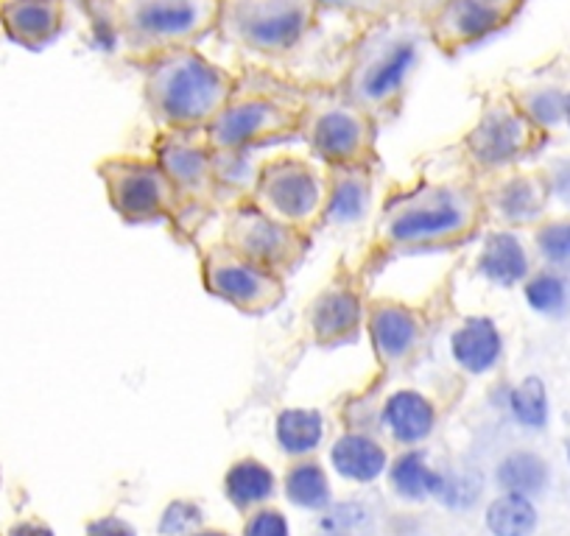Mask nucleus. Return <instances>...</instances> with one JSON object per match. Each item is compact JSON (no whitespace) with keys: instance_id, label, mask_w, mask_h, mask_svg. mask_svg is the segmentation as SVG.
I'll list each match as a JSON object with an SVG mask.
<instances>
[{"instance_id":"1","label":"nucleus","mask_w":570,"mask_h":536,"mask_svg":"<svg viewBox=\"0 0 570 536\" xmlns=\"http://www.w3.org/2000/svg\"><path fill=\"white\" fill-rule=\"evenodd\" d=\"M142 96L168 129H207L238 92V79L194 46L142 59Z\"/></svg>"},{"instance_id":"2","label":"nucleus","mask_w":570,"mask_h":536,"mask_svg":"<svg viewBox=\"0 0 570 536\" xmlns=\"http://www.w3.org/2000/svg\"><path fill=\"white\" fill-rule=\"evenodd\" d=\"M484 199L468 182H422L392 196L377 240L389 249H431L470 238L484 218Z\"/></svg>"},{"instance_id":"3","label":"nucleus","mask_w":570,"mask_h":536,"mask_svg":"<svg viewBox=\"0 0 570 536\" xmlns=\"http://www.w3.org/2000/svg\"><path fill=\"white\" fill-rule=\"evenodd\" d=\"M425 37V26L420 29L414 20H400L397 14L372 23V29L355 42L336 92L372 118L394 112L411 73L420 64Z\"/></svg>"},{"instance_id":"4","label":"nucleus","mask_w":570,"mask_h":536,"mask_svg":"<svg viewBox=\"0 0 570 536\" xmlns=\"http://www.w3.org/2000/svg\"><path fill=\"white\" fill-rule=\"evenodd\" d=\"M224 0H118L115 26L131 59L188 48L218 31Z\"/></svg>"},{"instance_id":"5","label":"nucleus","mask_w":570,"mask_h":536,"mask_svg":"<svg viewBox=\"0 0 570 536\" xmlns=\"http://www.w3.org/2000/svg\"><path fill=\"white\" fill-rule=\"evenodd\" d=\"M316 0H224L218 34L257 57H285L320 23Z\"/></svg>"},{"instance_id":"6","label":"nucleus","mask_w":570,"mask_h":536,"mask_svg":"<svg viewBox=\"0 0 570 536\" xmlns=\"http://www.w3.org/2000/svg\"><path fill=\"white\" fill-rule=\"evenodd\" d=\"M299 135L327 166H361L375 155V118L338 92L303 103Z\"/></svg>"},{"instance_id":"7","label":"nucleus","mask_w":570,"mask_h":536,"mask_svg":"<svg viewBox=\"0 0 570 536\" xmlns=\"http://www.w3.org/2000/svg\"><path fill=\"white\" fill-rule=\"evenodd\" d=\"M299 123L303 103H288L268 92H235L207 123L205 135L213 151H244L299 135Z\"/></svg>"},{"instance_id":"8","label":"nucleus","mask_w":570,"mask_h":536,"mask_svg":"<svg viewBox=\"0 0 570 536\" xmlns=\"http://www.w3.org/2000/svg\"><path fill=\"white\" fill-rule=\"evenodd\" d=\"M109 205L131 224L177 218L188 207L177 185L157 166V160L137 157H109L98 166Z\"/></svg>"},{"instance_id":"9","label":"nucleus","mask_w":570,"mask_h":536,"mask_svg":"<svg viewBox=\"0 0 570 536\" xmlns=\"http://www.w3.org/2000/svg\"><path fill=\"white\" fill-rule=\"evenodd\" d=\"M327 179L299 157H274L257 168L252 201L272 218L294 227L320 221L325 210Z\"/></svg>"},{"instance_id":"10","label":"nucleus","mask_w":570,"mask_h":536,"mask_svg":"<svg viewBox=\"0 0 570 536\" xmlns=\"http://www.w3.org/2000/svg\"><path fill=\"white\" fill-rule=\"evenodd\" d=\"M224 224V246L277 275L297 266L311 246V235L303 227L277 221L255 201L235 205Z\"/></svg>"},{"instance_id":"11","label":"nucleus","mask_w":570,"mask_h":536,"mask_svg":"<svg viewBox=\"0 0 570 536\" xmlns=\"http://www.w3.org/2000/svg\"><path fill=\"white\" fill-rule=\"evenodd\" d=\"M542 143V131L514 98H492L464 138V151L481 168H503L523 160Z\"/></svg>"},{"instance_id":"12","label":"nucleus","mask_w":570,"mask_h":536,"mask_svg":"<svg viewBox=\"0 0 570 536\" xmlns=\"http://www.w3.org/2000/svg\"><path fill=\"white\" fill-rule=\"evenodd\" d=\"M202 277L213 297L224 299L244 314H268L283 299L285 286L277 271L235 255L229 246H207L202 255Z\"/></svg>"},{"instance_id":"13","label":"nucleus","mask_w":570,"mask_h":536,"mask_svg":"<svg viewBox=\"0 0 570 536\" xmlns=\"http://www.w3.org/2000/svg\"><path fill=\"white\" fill-rule=\"evenodd\" d=\"M525 0H442L428 14V40L440 51L456 53L507 29Z\"/></svg>"},{"instance_id":"14","label":"nucleus","mask_w":570,"mask_h":536,"mask_svg":"<svg viewBox=\"0 0 570 536\" xmlns=\"http://www.w3.org/2000/svg\"><path fill=\"white\" fill-rule=\"evenodd\" d=\"M157 166L179 188L183 199L207 201L216 190L213 179V149L205 129H166L155 140Z\"/></svg>"},{"instance_id":"15","label":"nucleus","mask_w":570,"mask_h":536,"mask_svg":"<svg viewBox=\"0 0 570 536\" xmlns=\"http://www.w3.org/2000/svg\"><path fill=\"white\" fill-rule=\"evenodd\" d=\"M366 327H370L372 349L383 369L405 364L420 349L425 336V321L414 308L394 299H381L366 310Z\"/></svg>"},{"instance_id":"16","label":"nucleus","mask_w":570,"mask_h":536,"mask_svg":"<svg viewBox=\"0 0 570 536\" xmlns=\"http://www.w3.org/2000/svg\"><path fill=\"white\" fill-rule=\"evenodd\" d=\"M364 302L358 291L347 282H333L320 297L314 299L308 310L311 336L320 344H344L355 338V332L364 325Z\"/></svg>"},{"instance_id":"17","label":"nucleus","mask_w":570,"mask_h":536,"mask_svg":"<svg viewBox=\"0 0 570 536\" xmlns=\"http://www.w3.org/2000/svg\"><path fill=\"white\" fill-rule=\"evenodd\" d=\"M372 205V171L370 162L361 166H331L325 190V210L320 221L325 224H355L370 212Z\"/></svg>"},{"instance_id":"18","label":"nucleus","mask_w":570,"mask_h":536,"mask_svg":"<svg viewBox=\"0 0 570 536\" xmlns=\"http://www.w3.org/2000/svg\"><path fill=\"white\" fill-rule=\"evenodd\" d=\"M0 20L12 40L40 48L62 31L65 0H3Z\"/></svg>"},{"instance_id":"19","label":"nucleus","mask_w":570,"mask_h":536,"mask_svg":"<svg viewBox=\"0 0 570 536\" xmlns=\"http://www.w3.org/2000/svg\"><path fill=\"white\" fill-rule=\"evenodd\" d=\"M381 423L400 445H420L434 434L436 406L414 388H400L383 403Z\"/></svg>"},{"instance_id":"20","label":"nucleus","mask_w":570,"mask_h":536,"mask_svg":"<svg viewBox=\"0 0 570 536\" xmlns=\"http://www.w3.org/2000/svg\"><path fill=\"white\" fill-rule=\"evenodd\" d=\"M451 355L470 375H487L503 355L501 330L487 316H470L451 336Z\"/></svg>"},{"instance_id":"21","label":"nucleus","mask_w":570,"mask_h":536,"mask_svg":"<svg viewBox=\"0 0 570 536\" xmlns=\"http://www.w3.org/2000/svg\"><path fill=\"white\" fill-rule=\"evenodd\" d=\"M479 275L487 277L490 282L501 288H512L518 282H525L531 275V260L529 251H525L523 240L514 232H490L484 240V249H481L479 262Z\"/></svg>"},{"instance_id":"22","label":"nucleus","mask_w":570,"mask_h":536,"mask_svg":"<svg viewBox=\"0 0 570 536\" xmlns=\"http://www.w3.org/2000/svg\"><path fill=\"white\" fill-rule=\"evenodd\" d=\"M548 188L537 177H507L484 196V207H492L507 224H531L546 210Z\"/></svg>"},{"instance_id":"23","label":"nucleus","mask_w":570,"mask_h":536,"mask_svg":"<svg viewBox=\"0 0 570 536\" xmlns=\"http://www.w3.org/2000/svg\"><path fill=\"white\" fill-rule=\"evenodd\" d=\"M331 461L342 478L355 480V484H372V480L383 475L389 458L386 450L372 436L350 430V434L336 439L331 450Z\"/></svg>"},{"instance_id":"24","label":"nucleus","mask_w":570,"mask_h":536,"mask_svg":"<svg viewBox=\"0 0 570 536\" xmlns=\"http://www.w3.org/2000/svg\"><path fill=\"white\" fill-rule=\"evenodd\" d=\"M274 436L288 456H308L325 439V419L314 408H285L277 414Z\"/></svg>"},{"instance_id":"25","label":"nucleus","mask_w":570,"mask_h":536,"mask_svg":"<svg viewBox=\"0 0 570 536\" xmlns=\"http://www.w3.org/2000/svg\"><path fill=\"white\" fill-rule=\"evenodd\" d=\"M389 480H392L394 495H400L403 500L420 503L428 497H436L442 486V473L428 467L425 453L409 450L403 456H397V461L389 469Z\"/></svg>"},{"instance_id":"26","label":"nucleus","mask_w":570,"mask_h":536,"mask_svg":"<svg viewBox=\"0 0 570 536\" xmlns=\"http://www.w3.org/2000/svg\"><path fill=\"white\" fill-rule=\"evenodd\" d=\"M224 492L235 508H252L266 503L274 495V475L266 464L255 458L235 461L224 478Z\"/></svg>"},{"instance_id":"27","label":"nucleus","mask_w":570,"mask_h":536,"mask_svg":"<svg viewBox=\"0 0 570 536\" xmlns=\"http://www.w3.org/2000/svg\"><path fill=\"white\" fill-rule=\"evenodd\" d=\"M484 525L492 536H531L537 528V508L531 497L503 492L487 508Z\"/></svg>"},{"instance_id":"28","label":"nucleus","mask_w":570,"mask_h":536,"mask_svg":"<svg viewBox=\"0 0 570 536\" xmlns=\"http://www.w3.org/2000/svg\"><path fill=\"white\" fill-rule=\"evenodd\" d=\"M498 484H501L503 492H512V495H542L548 486V464L542 461L537 453H509V456L498 464Z\"/></svg>"},{"instance_id":"29","label":"nucleus","mask_w":570,"mask_h":536,"mask_svg":"<svg viewBox=\"0 0 570 536\" xmlns=\"http://www.w3.org/2000/svg\"><path fill=\"white\" fill-rule=\"evenodd\" d=\"M285 497L299 508L320 512L331 503V480L316 461H299L285 475Z\"/></svg>"},{"instance_id":"30","label":"nucleus","mask_w":570,"mask_h":536,"mask_svg":"<svg viewBox=\"0 0 570 536\" xmlns=\"http://www.w3.org/2000/svg\"><path fill=\"white\" fill-rule=\"evenodd\" d=\"M523 294L529 308L542 316H562L568 310V282L553 268H542L537 275H529Z\"/></svg>"},{"instance_id":"31","label":"nucleus","mask_w":570,"mask_h":536,"mask_svg":"<svg viewBox=\"0 0 570 536\" xmlns=\"http://www.w3.org/2000/svg\"><path fill=\"white\" fill-rule=\"evenodd\" d=\"M509 411L523 428L542 430L548 425V391L540 377H525L509 391Z\"/></svg>"},{"instance_id":"32","label":"nucleus","mask_w":570,"mask_h":536,"mask_svg":"<svg viewBox=\"0 0 570 536\" xmlns=\"http://www.w3.org/2000/svg\"><path fill=\"white\" fill-rule=\"evenodd\" d=\"M484 484H481L479 473L470 469H459V473H442V486L436 492L448 508H473L479 503Z\"/></svg>"},{"instance_id":"33","label":"nucleus","mask_w":570,"mask_h":536,"mask_svg":"<svg viewBox=\"0 0 570 536\" xmlns=\"http://www.w3.org/2000/svg\"><path fill=\"white\" fill-rule=\"evenodd\" d=\"M320 9H331V12L350 14V18L370 20V23H377V20H386L400 14L405 0H316Z\"/></svg>"},{"instance_id":"34","label":"nucleus","mask_w":570,"mask_h":536,"mask_svg":"<svg viewBox=\"0 0 570 536\" xmlns=\"http://www.w3.org/2000/svg\"><path fill=\"white\" fill-rule=\"evenodd\" d=\"M370 525V512L361 503H338L322 517L320 536H358Z\"/></svg>"},{"instance_id":"35","label":"nucleus","mask_w":570,"mask_h":536,"mask_svg":"<svg viewBox=\"0 0 570 536\" xmlns=\"http://www.w3.org/2000/svg\"><path fill=\"white\" fill-rule=\"evenodd\" d=\"M534 240L542 260L551 266H570V221L542 224Z\"/></svg>"},{"instance_id":"36","label":"nucleus","mask_w":570,"mask_h":536,"mask_svg":"<svg viewBox=\"0 0 570 536\" xmlns=\"http://www.w3.org/2000/svg\"><path fill=\"white\" fill-rule=\"evenodd\" d=\"M202 525V508L190 500H174L171 506L163 512L160 534L163 536H188L199 530Z\"/></svg>"},{"instance_id":"37","label":"nucleus","mask_w":570,"mask_h":536,"mask_svg":"<svg viewBox=\"0 0 570 536\" xmlns=\"http://www.w3.org/2000/svg\"><path fill=\"white\" fill-rule=\"evenodd\" d=\"M244 536H292L288 519L277 508H257L244 525Z\"/></svg>"},{"instance_id":"38","label":"nucleus","mask_w":570,"mask_h":536,"mask_svg":"<svg viewBox=\"0 0 570 536\" xmlns=\"http://www.w3.org/2000/svg\"><path fill=\"white\" fill-rule=\"evenodd\" d=\"M548 193L557 196L562 205L570 207V162H557L548 179Z\"/></svg>"},{"instance_id":"39","label":"nucleus","mask_w":570,"mask_h":536,"mask_svg":"<svg viewBox=\"0 0 570 536\" xmlns=\"http://www.w3.org/2000/svg\"><path fill=\"white\" fill-rule=\"evenodd\" d=\"M87 536H137V534L129 523H124V519L104 517V519H96V523L90 525Z\"/></svg>"},{"instance_id":"40","label":"nucleus","mask_w":570,"mask_h":536,"mask_svg":"<svg viewBox=\"0 0 570 536\" xmlns=\"http://www.w3.org/2000/svg\"><path fill=\"white\" fill-rule=\"evenodd\" d=\"M12 536H53V530L40 523H23L12 530Z\"/></svg>"},{"instance_id":"41","label":"nucleus","mask_w":570,"mask_h":536,"mask_svg":"<svg viewBox=\"0 0 570 536\" xmlns=\"http://www.w3.org/2000/svg\"><path fill=\"white\" fill-rule=\"evenodd\" d=\"M194 536H229V534H224V530H196Z\"/></svg>"},{"instance_id":"42","label":"nucleus","mask_w":570,"mask_h":536,"mask_svg":"<svg viewBox=\"0 0 570 536\" xmlns=\"http://www.w3.org/2000/svg\"><path fill=\"white\" fill-rule=\"evenodd\" d=\"M564 118H568V123H570V98H568V109H564Z\"/></svg>"},{"instance_id":"43","label":"nucleus","mask_w":570,"mask_h":536,"mask_svg":"<svg viewBox=\"0 0 570 536\" xmlns=\"http://www.w3.org/2000/svg\"><path fill=\"white\" fill-rule=\"evenodd\" d=\"M568 461H570V441H568Z\"/></svg>"}]
</instances>
